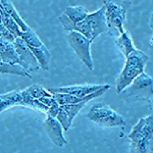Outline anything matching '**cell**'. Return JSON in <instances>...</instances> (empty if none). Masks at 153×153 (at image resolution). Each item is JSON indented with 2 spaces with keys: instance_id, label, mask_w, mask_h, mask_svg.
<instances>
[{
  "instance_id": "cell-1",
  "label": "cell",
  "mask_w": 153,
  "mask_h": 153,
  "mask_svg": "<svg viewBox=\"0 0 153 153\" xmlns=\"http://www.w3.org/2000/svg\"><path fill=\"white\" fill-rule=\"evenodd\" d=\"M65 31H76L93 42L98 36L107 31L105 19V7L101 6L98 10L89 13L87 18L78 24H74L65 14H61L58 18Z\"/></svg>"
},
{
  "instance_id": "cell-2",
  "label": "cell",
  "mask_w": 153,
  "mask_h": 153,
  "mask_svg": "<svg viewBox=\"0 0 153 153\" xmlns=\"http://www.w3.org/2000/svg\"><path fill=\"white\" fill-rule=\"evenodd\" d=\"M130 153H153V115L140 118L129 134Z\"/></svg>"
},
{
  "instance_id": "cell-3",
  "label": "cell",
  "mask_w": 153,
  "mask_h": 153,
  "mask_svg": "<svg viewBox=\"0 0 153 153\" xmlns=\"http://www.w3.org/2000/svg\"><path fill=\"white\" fill-rule=\"evenodd\" d=\"M148 60V55L143 51L136 49L129 56L126 57V63L123 71L117 79V93L120 94L125 90L137 76L144 73L145 65Z\"/></svg>"
},
{
  "instance_id": "cell-4",
  "label": "cell",
  "mask_w": 153,
  "mask_h": 153,
  "mask_svg": "<svg viewBox=\"0 0 153 153\" xmlns=\"http://www.w3.org/2000/svg\"><path fill=\"white\" fill-rule=\"evenodd\" d=\"M126 102H145L153 96V79L142 73L118 94Z\"/></svg>"
},
{
  "instance_id": "cell-5",
  "label": "cell",
  "mask_w": 153,
  "mask_h": 153,
  "mask_svg": "<svg viewBox=\"0 0 153 153\" xmlns=\"http://www.w3.org/2000/svg\"><path fill=\"white\" fill-rule=\"evenodd\" d=\"M105 7V19L107 25V32L111 36H118L125 32L124 28L127 19L126 7L122 5L118 0H102Z\"/></svg>"
},
{
  "instance_id": "cell-6",
  "label": "cell",
  "mask_w": 153,
  "mask_h": 153,
  "mask_svg": "<svg viewBox=\"0 0 153 153\" xmlns=\"http://www.w3.org/2000/svg\"><path fill=\"white\" fill-rule=\"evenodd\" d=\"M87 118L101 127H124L125 118L105 103H95L91 106Z\"/></svg>"
},
{
  "instance_id": "cell-7",
  "label": "cell",
  "mask_w": 153,
  "mask_h": 153,
  "mask_svg": "<svg viewBox=\"0 0 153 153\" xmlns=\"http://www.w3.org/2000/svg\"><path fill=\"white\" fill-rule=\"evenodd\" d=\"M66 40L71 49L76 52V56L83 61V63L87 66L88 70L93 71L94 63H93V58L91 55V43L92 42L76 31L68 32Z\"/></svg>"
},
{
  "instance_id": "cell-8",
  "label": "cell",
  "mask_w": 153,
  "mask_h": 153,
  "mask_svg": "<svg viewBox=\"0 0 153 153\" xmlns=\"http://www.w3.org/2000/svg\"><path fill=\"white\" fill-rule=\"evenodd\" d=\"M14 47H16V52L19 54L22 68H24L29 73L39 71L40 65H39L38 61H37L34 54L32 53L31 49L25 43L23 39L18 37L14 41Z\"/></svg>"
},
{
  "instance_id": "cell-9",
  "label": "cell",
  "mask_w": 153,
  "mask_h": 153,
  "mask_svg": "<svg viewBox=\"0 0 153 153\" xmlns=\"http://www.w3.org/2000/svg\"><path fill=\"white\" fill-rule=\"evenodd\" d=\"M44 128H45L46 134L48 135L49 139L54 145L57 147H63L68 144L63 136V128L59 124V122L55 117H47L44 120Z\"/></svg>"
},
{
  "instance_id": "cell-10",
  "label": "cell",
  "mask_w": 153,
  "mask_h": 153,
  "mask_svg": "<svg viewBox=\"0 0 153 153\" xmlns=\"http://www.w3.org/2000/svg\"><path fill=\"white\" fill-rule=\"evenodd\" d=\"M104 85H95V84H85V85H71L65 87H57L49 89L50 93H66V94L75 95L78 97H87L88 95L98 91Z\"/></svg>"
},
{
  "instance_id": "cell-11",
  "label": "cell",
  "mask_w": 153,
  "mask_h": 153,
  "mask_svg": "<svg viewBox=\"0 0 153 153\" xmlns=\"http://www.w3.org/2000/svg\"><path fill=\"white\" fill-rule=\"evenodd\" d=\"M0 57L3 62L21 65V60L14 47V43L5 41L1 38H0Z\"/></svg>"
},
{
  "instance_id": "cell-12",
  "label": "cell",
  "mask_w": 153,
  "mask_h": 153,
  "mask_svg": "<svg viewBox=\"0 0 153 153\" xmlns=\"http://www.w3.org/2000/svg\"><path fill=\"white\" fill-rule=\"evenodd\" d=\"M12 106H25L21 90L9 91L0 94V113Z\"/></svg>"
},
{
  "instance_id": "cell-13",
  "label": "cell",
  "mask_w": 153,
  "mask_h": 153,
  "mask_svg": "<svg viewBox=\"0 0 153 153\" xmlns=\"http://www.w3.org/2000/svg\"><path fill=\"white\" fill-rule=\"evenodd\" d=\"M114 43H115L117 48L122 52V54L125 57L129 56L133 51H135L136 49H137L135 47L134 43H133V40H132V38H131V36L126 31L123 32V33L115 39Z\"/></svg>"
},
{
  "instance_id": "cell-14",
  "label": "cell",
  "mask_w": 153,
  "mask_h": 153,
  "mask_svg": "<svg viewBox=\"0 0 153 153\" xmlns=\"http://www.w3.org/2000/svg\"><path fill=\"white\" fill-rule=\"evenodd\" d=\"M0 8L3 10L4 13L8 14L10 18H12L16 22V24L19 25L23 32L27 31L30 28L28 25L25 23V21L22 19V16H19V13L16 11V9L14 8V6L12 5V3L9 0H0Z\"/></svg>"
},
{
  "instance_id": "cell-15",
  "label": "cell",
  "mask_w": 153,
  "mask_h": 153,
  "mask_svg": "<svg viewBox=\"0 0 153 153\" xmlns=\"http://www.w3.org/2000/svg\"><path fill=\"white\" fill-rule=\"evenodd\" d=\"M30 49H31L32 53L34 54L35 58L38 61L40 68L44 71H47L49 68V63H50V58H51L50 52H49L47 47L45 45H42L40 47H32Z\"/></svg>"
},
{
  "instance_id": "cell-16",
  "label": "cell",
  "mask_w": 153,
  "mask_h": 153,
  "mask_svg": "<svg viewBox=\"0 0 153 153\" xmlns=\"http://www.w3.org/2000/svg\"><path fill=\"white\" fill-rule=\"evenodd\" d=\"M62 13L65 14V16H68L74 24H78L87 18V16L90 13V12H89L85 7L76 5V6L65 7Z\"/></svg>"
},
{
  "instance_id": "cell-17",
  "label": "cell",
  "mask_w": 153,
  "mask_h": 153,
  "mask_svg": "<svg viewBox=\"0 0 153 153\" xmlns=\"http://www.w3.org/2000/svg\"><path fill=\"white\" fill-rule=\"evenodd\" d=\"M0 74H11V75H18L22 76H28L31 78V74L27 71L24 68L19 65H9L0 60Z\"/></svg>"
},
{
  "instance_id": "cell-18",
  "label": "cell",
  "mask_w": 153,
  "mask_h": 153,
  "mask_svg": "<svg viewBox=\"0 0 153 153\" xmlns=\"http://www.w3.org/2000/svg\"><path fill=\"white\" fill-rule=\"evenodd\" d=\"M19 38L23 39L24 42L29 46L30 48L40 47V46L44 45V43L41 41V39L39 38V36L37 35L31 28H29L25 32H22L21 35H19Z\"/></svg>"
},
{
  "instance_id": "cell-19",
  "label": "cell",
  "mask_w": 153,
  "mask_h": 153,
  "mask_svg": "<svg viewBox=\"0 0 153 153\" xmlns=\"http://www.w3.org/2000/svg\"><path fill=\"white\" fill-rule=\"evenodd\" d=\"M1 23L3 24L4 27H5V28L8 30L11 34H13L16 38L19 37L21 33L23 32L21 30V28H19V25L16 24V22L14 21L12 18H10L8 14L4 13V12H3V14H2V16H1Z\"/></svg>"
},
{
  "instance_id": "cell-20",
  "label": "cell",
  "mask_w": 153,
  "mask_h": 153,
  "mask_svg": "<svg viewBox=\"0 0 153 153\" xmlns=\"http://www.w3.org/2000/svg\"><path fill=\"white\" fill-rule=\"evenodd\" d=\"M26 90L28 91L30 95L34 99H40L42 97H51V96H53L52 93L49 92V90L44 89L43 86L39 85V84H33L30 87L26 88Z\"/></svg>"
},
{
  "instance_id": "cell-21",
  "label": "cell",
  "mask_w": 153,
  "mask_h": 153,
  "mask_svg": "<svg viewBox=\"0 0 153 153\" xmlns=\"http://www.w3.org/2000/svg\"><path fill=\"white\" fill-rule=\"evenodd\" d=\"M86 103L87 102H81V103H76V104H68V105H60V106L66 112L70 122L73 123L74 118L76 117V114L80 112V110L85 106Z\"/></svg>"
},
{
  "instance_id": "cell-22",
  "label": "cell",
  "mask_w": 153,
  "mask_h": 153,
  "mask_svg": "<svg viewBox=\"0 0 153 153\" xmlns=\"http://www.w3.org/2000/svg\"><path fill=\"white\" fill-rule=\"evenodd\" d=\"M56 120L59 122V124L62 126L63 128V131H68L71 126V123L70 122V120H68V114H66V112L63 110V108L60 106V108H59V111L57 113V115H56Z\"/></svg>"
},
{
  "instance_id": "cell-23",
  "label": "cell",
  "mask_w": 153,
  "mask_h": 153,
  "mask_svg": "<svg viewBox=\"0 0 153 153\" xmlns=\"http://www.w3.org/2000/svg\"><path fill=\"white\" fill-rule=\"evenodd\" d=\"M0 38L5 41L11 42V43H14V41H16V37L14 36L13 34H11L10 32L4 27V25L1 23V21H0Z\"/></svg>"
},
{
  "instance_id": "cell-24",
  "label": "cell",
  "mask_w": 153,
  "mask_h": 153,
  "mask_svg": "<svg viewBox=\"0 0 153 153\" xmlns=\"http://www.w3.org/2000/svg\"><path fill=\"white\" fill-rule=\"evenodd\" d=\"M149 25H150V28L153 31V13L151 14V16H150V21H149Z\"/></svg>"
},
{
  "instance_id": "cell-25",
  "label": "cell",
  "mask_w": 153,
  "mask_h": 153,
  "mask_svg": "<svg viewBox=\"0 0 153 153\" xmlns=\"http://www.w3.org/2000/svg\"><path fill=\"white\" fill-rule=\"evenodd\" d=\"M2 14H3V10H2V9L0 8V21H1V16H2Z\"/></svg>"
},
{
  "instance_id": "cell-26",
  "label": "cell",
  "mask_w": 153,
  "mask_h": 153,
  "mask_svg": "<svg viewBox=\"0 0 153 153\" xmlns=\"http://www.w3.org/2000/svg\"><path fill=\"white\" fill-rule=\"evenodd\" d=\"M150 43H151V45H153V37L151 38V41H150Z\"/></svg>"
},
{
  "instance_id": "cell-27",
  "label": "cell",
  "mask_w": 153,
  "mask_h": 153,
  "mask_svg": "<svg viewBox=\"0 0 153 153\" xmlns=\"http://www.w3.org/2000/svg\"><path fill=\"white\" fill-rule=\"evenodd\" d=\"M0 60H1V57H0Z\"/></svg>"
}]
</instances>
